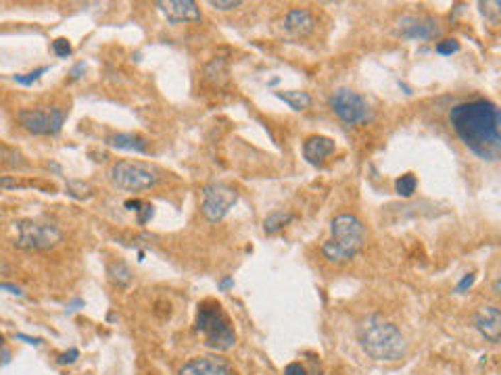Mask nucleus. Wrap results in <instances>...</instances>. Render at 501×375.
Listing matches in <instances>:
<instances>
[{"label": "nucleus", "instance_id": "obj_1", "mask_svg": "<svg viewBox=\"0 0 501 375\" xmlns=\"http://www.w3.org/2000/svg\"><path fill=\"white\" fill-rule=\"evenodd\" d=\"M456 136L480 161L501 159V108L485 99L456 104L449 111Z\"/></svg>", "mask_w": 501, "mask_h": 375}, {"label": "nucleus", "instance_id": "obj_2", "mask_svg": "<svg viewBox=\"0 0 501 375\" xmlns=\"http://www.w3.org/2000/svg\"><path fill=\"white\" fill-rule=\"evenodd\" d=\"M357 340L374 361H399L405 354V340L391 321L380 315H367L357 325Z\"/></svg>", "mask_w": 501, "mask_h": 375}, {"label": "nucleus", "instance_id": "obj_3", "mask_svg": "<svg viewBox=\"0 0 501 375\" xmlns=\"http://www.w3.org/2000/svg\"><path fill=\"white\" fill-rule=\"evenodd\" d=\"M330 234H333L330 240L322 244V252L330 263H336V265L349 263L364 248V242H366L364 223L355 215H349V213L334 217L330 223Z\"/></svg>", "mask_w": 501, "mask_h": 375}, {"label": "nucleus", "instance_id": "obj_4", "mask_svg": "<svg viewBox=\"0 0 501 375\" xmlns=\"http://www.w3.org/2000/svg\"><path fill=\"white\" fill-rule=\"evenodd\" d=\"M197 332L205 342V346H209L213 350H230L236 344L232 323H230L224 307L213 298H207V301L199 303Z\"/></svg>", "mask_w": 501, "mask_h": 375}, {"label": "nucleus", "instance_id": "obj_5", "mask_svg": "<svg viewBox=\"0 0 501 375\" xmlns=\"http://www.w3.org/2000/svg\"><path fill=\"white\" fill-rule=\"evenodd\" d=\"M109 177L113 186H117L119 190H128V192H140V190L153 188L159 181L157 171L140 161H117L109 169Z\"/></svg>", "mask_w": 501, "mask_h": 375}, {"label": "nucleus", "instance_id": "obj_6", "mask_svg": "<svg viewBox=\"0 0 501 375\" xmlns=\"http://www.w3.org/2000/svg\"><path fill=\"white\" fill-rule=\"evenodd\" d=\"M15 230H17V238L13 242V246L21 250H48V248H55L63 240L59 228L50 223L30 221V219L17 221Z\"/></svg>", "mask_w": 501, "mask_h": 375}, {"label": "nucleus", "instance_id": "obj_7", "mask_svg": "<svg viewBox=\"0 0 501 375\" xmlns=\"http://www.w3.org/2000/svg\"><path fill=\"white\" fill-rule=\"evenodd\" d=\"M200 213L207 221H222L238 201V192L228 184H209L200 192Z\"/></svg>", "mask_w": 501, "mask_h": 375}, {"label": "nucleus", "instance_id": "obj_8", "mask_svg": "<svg viewBox=\"0 0 501 375\" xmlns=\"http://www.w3.org/2000/svg\"><path fill=\"white\" fill-rule=\"evenodd\" d=\"M330 106H333V111L336 113V117L340 121L349 123V125H360V123H364V121L370 119V104H367V101L362 94H357V92L349 90V88L334 90L333 96H330Z\"/></svg>", "mask_w": 501, "mask_h": 375}, {"label": "nucleus", "instance_id": "obj_9", "mask_svg": "<svg viewBox=\"0 0 501 375\" xmlns=\"http://www.w3.org/2000/svg\"><path fill=\"white\" fill-rule=\"evenodd\" d=\"M17 121L21 123L23 130L32 132L36 136H53L59 134L63 123H65V111L63 108H28V111H19Z\"/></svg>", "mask_w": 501, "mask_h": 375}, {"label": "nucleus", "instance_id": "obj_10", "mask_svg": "<svg viewBox=\"0 0 501 375\" xmlns=\"http://www.w3.org/2000/svg\"><path fill=\"white\" fill-rule=\"evenodd\" d=\"M313 28H316V17L307 9H291L284 15V21H282V30H284V35L289 40L307 38L313 32Z\"/></svg>", "mask_w": 501, "mask_h": 375}, {"label": "nucleus", "instance_id": "obj_11", "mask_svg": "<svg viewBox=\"0 0 501 375\" xmlns=\"http://www.w3.org/2000/svg\"><path fill=\"white\" fill-rule=\"evenodd\" d=\"M157 9L163 13L167 21L184 23V21H200V11L193 0H167L157 2Z\"/></svg>", "mask_w": 501, "mask_h": 375}, {"label": "nucleus", "instance_id": "obj_12", "mask_svg": "<svg viewBox=\"0 0 501 375\" xmlns=\"http://www.w3.org/2000/svg\"><path fill=\"white\" fill-rule=\"evenodd\" d=\"M474 325L485 340L497 344L501 340V310L497 307H480L474 315Z\"/></svg>", "mask_w": 501, "mask_h": 375}, {"label": "nucleus", "instance_id": "obj_13", "mask_svg": "<svg viewBox=\"0 0 501 375\" xmlns=\"http://www.w3.org/2000/svg\"><path fill=\"white\" fill-rule=\"evenodd\" d=\"M397 32L401 38H407V40H431L438 34V28H436V21L429 17H403Z\"/></svg>", "mask_w": 501, "mask_h": 375}, {"label": "nucleus", "instance_id": "obj_14", "mask_svg": "<svg viewBox=\"0 0 501 375\" xmlns=\"http://www.w3.org/2000/svg\"><path fill=\"white\" fill-rule=\"evenodd\" d=\"M180 375H232V371L220 357H197L180 369Z\"/></svg>", "mask_w": 501, "mask_h": 375}, {"label": "nucleus", "instance_id": "obj_15", "mask_svg": "<svg viewBox=\"0 0 501 375\" xmlns=\"http://www.w3.org/2000/svg\"><path fill=\"white\" fill-rule=\"evenodd\" d=\"M334 152V140L328 136H309L303 144V157L311 165H320Z\"/></svg>", "mask_w": 501, "mask_h": 375}, {"label": "nucleus", "instance_id": "obj_16", "mask_svg": "<svg viewBox=\"0 0 501 375\" xmlns=\"http://www.w3.org/2000/svg\"><path fill=\"white\" fill-rule=\"evenodd\" d=\"M107 146L115 148V150H130V152H146L149 148V140L140 134H111L107 136Z\"/></svg>", "mask_w": 501, "mask_h": 375}, {"label": "nucleus", "instance_id": "obj_17", "mask_svg": "<svg viewBox=\"0 0 501 375\" xmlns=\"http://www.w3.org/2000/svg\"><path fill=\"white\" fill-rule=\"evenodd\" d=\"M109 279L115 284V286H119V288H126V286H130L132 284V269L124 263V261H113L111 265H109Z\"/></svg>", "mask_w": 501, "mask_h": 375}, {"label": "nucleus", "instance_id": "obj_18", "mask_svg": "<svg viewBox=\"0 0 501 375\" xmlns=\"http://www.w3.org/2000/svg\"><path fill=\"white\" fill-rule=\"evenodd\" d=\"M276 96H278L280 101H284L291 108H295V111H305V108L311 106V96H309L307 92L289 90V92H276Z\"/></svg>", "mask_w": 501, "mask_h": 375}, {"label": "nucleus", "instance_id": "obj_19", "mask_svg": "<svg viewBox=\"0 0 501 375\" xmlns=\"http://www.w3.org/2000/svg\"><path fill=\"white\" fill-rule=\"evenodd\" d=\"M293 221V215L291 213H284V211H276V213H271V215H267L266 221H264V232H266L267 236H271V234H278L286 223H291Z\"/></svg>", "mask_w": 501, "mask_h": 375}, {"label": "nucleus", "instance_id": "obj_20", "mask_svg": "<svg viewBox=\"0 0 501 375\" xmlns=\"http://www.w3.org/2000/svg\"><path fill=\"white\" fill-rule=\"evenodd\" d=\"M205 75L215 82V84H224L228 79V65L224 59H213L207 67H205Z\"/></svg>", "mask_w": 501, "mask_h": 375}, {"label": "nucleus", "instance_id": "obj_21", "mask_svg": "<svg viewBox=\"0 0 501 375\" xmlns=\"http://www.w3.org/2000/svg\"><path fill=\"white\" fill-rule=\"evenodd\" d=\"M478 9H480V15H483L489 23H493V26L501 23V0L478 2Z\"/></svg>", "mask_w": 501, "mask_h": 375}, {"label": "nucleus", "instance_id": "obj_22", "mask_svg": "<svg viewBox=\"0 0 501 375\" xmlns=\"http://www.w3.org/2000/svg\"><path fill=\"white\" fill-rule=\"evenodd\" d=\"M416 186H418V179H416L414 173H403L401 177H397V181H395L397 194H399V196H405V198H409V196L416 192Z\"/></svg>", "mask_w": 501, "mask_h": 375}, {"label": "nucleus", "instance_id": "obj_23", "mask_svg": "<svg viewBox=\"0 0 501 375\" xmlns=\"http://www.w3.org/2000/svg\"><path fill=\"white\" fill-rule=\"evenodd\" d=\"M2 165H4V167H21V165H23L21 155H19L15 148L2 144Z\"/></svg>", "mask_w": 501, "mask_h": 375}, {"label": "nucleus", "instance_id": "obj_24", "mask_svg": "<svg viewBox=\"0 0 501 375\" xmlns=\"http://www.w3.org/2000/svg\"><path fill=\"white\" fill-rule=\"evenodd\" d=\"M46 71H48V67H40L36 71H30V73H23V75H15V82L21 84V86H32L33 82H38V77Z\"/></svg>", "mask_w": 501, "mask_h": 375}, {"label": "nucleus", "instance_id": "obj_25", "mask_svg": "<svg viewBox=\"0 0 501 375\" xmlns=\"http://www.w3.org/2000/svg\"><path fill=\"white\" fill-rule=\"evenodd\" d=\"M460 50V42L458 40H453V38H449V40H443V42H438L436 44V52L438 55H453V52H458Z\"/></svg>", "mask_w": 501, "mask_h": 375}, {"label": "nucleus", "instance_id": "obj_26", "mask_svg": "<svg viewBox=\"0 0 501 375\" xmlns=\"http://www.w3.org/2000/svg\"><path fill=\"white\" fill-rule=\"evenodd\" d=\"M53 50L57 52V57H69L71 55V44H69V40H65V38H57L53 42Z\"/></svg>", "mask_w": 501, "mask_h": 375}, {"label": "nucleus", "instance_id": "obj_27", "mask_svg": "<svg viewBox=\"0 0 501 375\" xmlns=\"http://www.w3.org/2000/svg\"><path fill=\"white\" fill-rule=\"evenodd\" d=\"M80 357V352L75 350V348H69L67 352H63V354H59V359H57V363L59 365H71L75 359Z\"/></svg>", "mask_w": 501, "mask_h": 375}, {"label": "nucleus", "instance_id": "obj_28", "mask_svg": "<svg viewBox=\"0 0 501 375\" xmlns=\"http://www.w3.org/2000/svg\"><path fill=\"white\" fill-rule=\"evenodd\" d=\"M153 215H155L153 205H146V203H144V205H142V208L138 211V223H140V225H144V223H146V221H149Z\"/></svg>", "mask_w": 501, "mask_h": 375}, {"label": "nucleus", "instance_id": "obj_29", "mask_svg": "<svg viewBox=\"0 0 501 375\" xmlns=\"http://www.w3.org/2000/svg\"><path fill=\"white\" fill-rule=\"evenodd\" d=\"M209 4H211L213 9H220V11H230V9L240 6V0H228V2H222V0H211Z\"/></svg>", "mask_w": 501, "mask_h": 375}, {"label": "nucleus", "instance_id": "obj_30", "mask_svg": "<svg viewBox=\"0 0 501 375\" xmlns=\"http://www.w3.org/2000/svg\"><path fill=\"white\" fill-rule=\"evenodd\" d=\"M284 375H305V369H303L301 363H291V365H286Z\"/></svg>", "mask_w": 501, "mask_h": 375}, {"label": "nucleus", "instance_id": "obj_31", "mask_svg": "<svg viewBox=\"0 0 501 375\" xmlns=\"http://www.w3.org/2000/svg\"><path fill=\"white\" fill-rule=\"evenodd\" d=\"M472 284H474V273H468V275H464V279L458 284V288H456V290H458V292H464V290L470 288Z\"/></svg>", "mask_w": 501, "mask_h": 375}, {"label": "nucleus", "instance_id": "obj_32", "mask_svg": "<svg viewBox=\"0 0 501 375\" xmlns=\"http://www.w3.org/2000/svg\"><path fill=\"white\" fill-rule=\"evenodd\" d=\"M0 288L2 290H6V292H11V294H17V296H21L23 292H21V288H17V286H13V284H6V281H2L0 284Z\"/></svg>", "mask_w": 501, "mask_h": 375}, {"label": "nucleus", "instance_id": "obj_33", "mask_svg": "<svg viewBox=\"0 0 501 375\" xmlns=\"http://www.w3.org/2000/svg\"><path fill=\"white\" fill-rule=\"evenodd\" d=\"M142 201H126V208H130V211H140L142 208Z\"/></svg>", "mask_w": 501, "mask_h": 375}, {"label": "nucleus", "instance_id": "obj_34", "mask_svg": "<svg viewBox=\"0 0 501 375\" xmlns=\"http://www.w3.org/2000/svg\"><path fill=\"white\" fill-rule=\"evenodd\" d=\"M9 361H11V352H9V348L4 346V348H2V365H9Z\"/></svg>", "mask_w": 501, "mask_h": 375}, {"label": "nucleus", "instance_id": "obj_35", "mask_svg": "<svg viewBox=\"0 0 501 375\" xmlns=\"http://www.w3.org/2000/svg\"><path fill=\"white\" fill-rule=\"evenodd\" d=\"M17 338H19V340H26L28 344H40L38 338H30V336H26V334H17Z\"/></svg>", "mask_w": 501, "mask_h": 375}, {"label": "nucleus", "instance_id": "obj_36", "mask_svg": "<svg viewBox=\"0 0 501 375\" xmlns=\"http://www.w3.org/2000/svg\"><path fill=\"white\" fill-rule=\"evenodd\" d=\"M493 290H495V292H497V294L501 296V277L500 279H495V284H493Z\"/></svg>", "mask_w": 501, "mask_h": 375}, {"label": "nucleus", "instance_id": "obj_37", "mask_svg": "<svg viewBox=\"0 0 501 375\" xmlns=\"http://www.w3.org/2000/svg\"><path fill=\"white\" fill-rule=\"evenodd\" d=\"M230 286H232V279H224L222 281V288H230Z\"/></svg>", "mask_w": 501, "mask_h": 375}]
</instances>
